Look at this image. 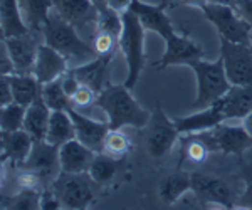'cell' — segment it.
I'll list each match as a JSON object with an SVG mask.
<instances>
[{
  "instance_id": "1",
  "label": "cell",
  "mask_w": 252,
  "mask_h": 210,
  "mask_svg": "<svg viewBox=\"0 0 252 210\" xmlns=\"http://www.w3.org/2000/svg\"><path fill=\"white\" fill-rule=\"evenodd\" d=\"M94 104L108 116L109 130H123L125 126L145 128L152 113H148L133 98L131 90L123 84H108L96 96Z\"/></svg>"
},
{
  "instance_id": "2",
  "label": "cell",
  "mask_w": 252,
  "mask_h": 210,
  "mask_svg": "<svg viewBox=\"0 0 252 210\" xmlns=\"http://www.w3.org/2000/svg\"><path fill=\"white\" fill-rule=\"evenodd\" d=\"M42 35L44 44L59 51L67 60L76 59L81 62H88V60L96 58L94 47L88 46L79 37L76 27L69 24L67 20H64L54 9L49 15L46 26L42 27Z\"/></svg>"
},
{
  "instance_id": "3",
  "label": "cell",
  "mask_w": 252,
  "mask_h": 210,
  "mask_svg": "<svg viewBox=\"0 0 252 210\" xmlns=\"http://www.w3.org/2000/svg\"><path fill=\"white\" fill-rule=\"evenodd\" d=\"M145 34L146 29L141 26L138 15L131 9L123 12V32L120 35V47L126 59V79L125 86L133 90L143 72L145 56Z\"/></svg>"
},
{
  "instance_id": "4",
  "label": "cell",
  "mask_w": 252,
  "mask_h": 210,
  "mask_svg": "<svg viewBox=\"0 0 252 210\" xmlns=\"http://www.w3.org/2000/svg\"><path fill=\"white\" fill-rule=\"evenodd\" d=\"M189 67L193 71L197 79V96L193 103L195 110H202L214 104L232 86L225 74L220 58L217 60H204V58L197 59L190 62Z\"/></svg>"
},
{
  "instance_id": "5",
  "label": "cell",
  "mask_w": 252,
  "mask_h": 210,
  "mask_svg": "<svg viewBox=\"0 0 252 210\" xmlns=\"http://www.w3.org/2000/svg\"><path fill=\"white\" fill-rule=\"evenodd\" d=\"M94 180L88 172L72 173L61 170L52 181V192L58 195L63 207L66 209H88L94 200Z\"/></svg>"
},
{
  "instance_id": "6",
  "label": "cell",
  "mask_w": 252,
  "mask_h": 210,
  "mask_svg": "<svg viewBox=\"0 0 252 210\" xmlns=\"http://www.w3.org/2000/svg\"><path fill=\"white\" fill-rule=\"evenodd\" d=\"M202 12H204L207 20L217 29L219 37L232 40V42H251V26L239 15V12L235 10L234 5L209 2L202 9Z\"/></svg>"
},
{
  "instance_id": "7",
  "label": "cell",
  "mask_w": 252,
  "mask_h": 210,
  "mask_svg": "<svg viewBox=\"0 0 252 210\" xmlns=\"http://www.w3.org/2000/svg\"><path fill=\"white\" fill-rule=\"evenodd\" d=\"M204 143L209 147L210 153H223V155L241 156L242 153L252 148V136L246 131L242 124H225V121L219 126L197 133Z\"/></svg>"
},
{
  "instance_id": "8",
  "label": "cell",
  "mask_w": 252,
  "mask_h": 210,
  "mask_svg": "<svg viewBox=\"0 0 252 210\" xmlns=\"http://www.w3.org/2000/svg\"><path fill=\"white\" fill-rule=\"evenodd\" d=\"M145 128V148L153 158H163L180 136L175 121L170 120L161 108H155Z\"/></svg>"
},
{
  "instance_id": "9",
  "label": "cell",
  "mask_w": 252,
  "mask_h": 210,
  "mask_svg": "<svg viewBox=\"0 0 252 210\" xmlns=\"http://www.w3.org/2000/svg\"><path fill=\"white\" fill-rule=\"evenodd\" d=\"M220 59L232 86L252 84V49L251 44L232 42L220 37Z\"/></svg>"
},
{
  "instance_id": "10",
  "label": "cell",
  "mask_w": 252,
  "mask_h": 210,
  "mask_svg": "<svg viewBox=\"0 0 252 210\" xmlns=\"http://www.w3.org/2000/svg\"><path fill=\"white\" fill-rule=\"evenodd\" d=\"M192 192L204 205H222L225 209H234L237 205L232 188L219 177L209 173H192Z\"/></svg>"
},
{
  "instance_id": "11",
  "label": "cell",
  "mask_w": 252,
  "mask_h": 210,
  "mask_svg": "<svg viewBox=\"0 0 252 210\" xmlns=\"http://www.w3.org/2000/svg\"><path fill=\"white\" fill-rule=\"evenodd\" d=\"M204 58V49L187 35L175 34L165 40V52L157 67L165 69L168 66H189L190 62Z\"/></svg>"
},
{
  "instance_id": "12",
  "label": "cell",
  "mask_w": 252,
  "mask_h": 210,
  "mask_svg": "<svg viewBox=\"0 0 252 210\" xmlns=\"http://www.w3.org/2000/svg\"><path fill=\"white\" fill-rule=\"evenodd\" d=\"M67 113L71 115L72 123H74L76 130V138L81 143H84L86 147L91 148L93 151L101 153L104 150V140H106L109 133V124L103 123V121H96L89 116L83 115L76 110V106H69Z\"/></svg>"
},
{
  "instance_id": "13",
  "label": "cell",
  "mask_w": 252,
  "mask_h": 210,
  "mask_svg": "<svg viewBox=\"0 0 252 210\" xmlns=\"http://www.w3.org/2000/svg\"><path fill=\"white\" fill-rule=\"evenodd\" d=\"M129 9L138 15L141 26H143L146 30L155 32V34L160 35L163 40L170 39L172 35L177 34L173 29L172 20L166 15L163 3H146V2H141V0H133Z\"/></svg>"
},
{
  "instance_id": "14",
  "label": "cell",
  "mask_w": 252,
  "mask_h": 210,
  "mask_svg": "<svg viewBox=\"0 0 252 210\" xmlns=\"http://www.w3.org/2000/svg\"><path fill=\"white\" fill-rule=\"evenodd\" d=\"M9 56L14 64V69L19 74H34L35 59H37L39 44L35 42L34 35L31 32L24 35H15V37L3 39Z\"/></svg>"
},
{
  "instance_id": "15",
  "label": "cell",
  "mask_w": 252,
  "mask_h": 210,
  "mask_svg": "<svg viewBox=\"0 0 252 210\" xmlns=\"http://www.w3.org/2000/svg\"><path fill=\"white\" fill-rule=\"evenodd\" d=\"M173 121L177 124L180 135H190V133H202L212 130V128L219 126V124L225 121V116H223L220 101L217 99L214 104L202 108L193 115L177 116V118H173Z\"/></svg>"
},
{
  "instance_id": "16",
  "label": "cell",
  "mask_w": 252,
  "mask_h": 210,
  "mask_svg": "<svg viewBox=\"0 0 252 210\" xmlns=\"http://www.w3.org/2000/svg\"><path fill=\"white\" fill-rule=\"evenodd\" d=\"M113 56H96L94 59L83 62L81 66L71 69L74 72V76L79 79V83L83 86L91 88L96 94H99L101 91L109 84V62H111Z\"/></svg>"
},
{
  "instance_id": "17",
  "label": "cell",
  "mask_w": 252,
  "mask_h": 210,
  "mask_svg": "<svg viewBox=\"0 0 252 210\" xmlns=\"http://www.w3.org/2000/svg\"><path fill=\"white\" fill-rule=\"evenodd\" d=\"M20 167L27 172H34L40 177H46L49 173H52L56 167L61 168L59 161V147L49 143L47 140H39L34 141L31 155L27 156V160L24 161Z\"/></svg>"
},
{
  "instance_id": "18",
  "label": "cell",
  "mask_w": 252,
  "mask_h": 210,
  "mask_svg": "<svg viewBox=\"0 0 252 210\" xmlns=\"http://www.w3.org/2000/svg\"><path fill=\"white\" fill-rule=\"evenodd\" d=\"M96 156V151L81 143L78 138L69 140L67 143L59 147V161L61 170L72 172V173H84L89 170L93 160Z\"/></svg>"
},
{
  "instance_id": "19",
  "label": "cell",
  "mask_w": 252,
  "mask_h": 210,
  "mask_svg": "<svg viewBox=\"0 0 252 210\" xmlns=\"http://www.w3.org/2000/svg\"><path fill=\"white\" fill-rule=\"evenodd\" d=\"M67 71V59L59 51L52 49L47 44H42L37 49V59L34 66V76L40 83L46 84L59 79Z\"/></svg>"
},
{
  "instance_id": "20",
  "label": "cell",
  "mask_w": 252,
  "mask_h": 210,
  "mask_svg": "<svg viewBox=\"0 0 252 210\" xmlns=\"http://www.w3.org/2000/svg\"><path fill=\"white\" fill-rule=\"evenodd\" d=\"M54 10L76 29H83L89 24L96 26L99 14L91 0H54Z\"/></svg>"
},
{
  "instance_id": "21",
  "label": "cell",
  "mask_w": 252,
  "mask_h": 210,
  "mask_svg": "<svg viewBox=\"0 0 252 210\" xmlns=\"http://www.w3.org/2000/svg\"><path fill=\"white\" fill-rule=\"evenodd\" d=\"M2 160H10V163L22 165L31 155L32 147H34V138L26 130L17 131H2Z\"/></svg>"
},
{
  "instance_id": "22",
  "label": "cell",
  "mask_w": 252,
  "mask_h": 210,
  "mask_svg": "<svg viewBox=\"0 0 252 210\" xmlns=\"http://www.w3.org/2000/svg\"><path fill=\"white\" fill-rule=\"evenodd\" d=\"M225 121L244 120L252 111V84L251 86H230L220 99Z\"/></svg>"
},
{
  "instance_id": "23",
  "label": "cell",
  "mask_w": 252,
  "mask_h": 210,
  "mask_svg": "<svg viewBox=\"0 0 252 210\" xmlns=\"http://www.w3.org/2000/svg\"><path fill=\"white\" fill-rule=\"evenodd\" d=\"M52 110L47 106L42 96H39L26 110V121H24V130L34 138V141L46 140L49 121H51Z\"/></svg>"
},
{
  "instance_id": "24",
  "label": "cell",
  "mask_w": 252,
  "mask_h": 210,
  "mask_svg": "<svg viewBox=\"0 0 252 210\" xmlns=\"http://www.w3.org/2000/svg\"><path fill=\"white\" fill-rule=\"evenodd\" d=\"M0 29H2V39L31 32V27L27 26V22H24L20 14L19 0H0Z\"/></svg>"
},
{
  "instance_id": "25",
  "label": "cell",
  "mask_w": 252,
  "mask_h": 210,
  "mask_svg": "<svg viewBox=\"0 0 252 210\" xmlns=\"http://www.w3.org/2000/svg\"><path fill=\"white\" fill-rule=\"evenodd\" d=\"M12 92H14V103L22 106H29L39 96H42V83L34 74H9Z\"/></svg>"
},
{
  "instance_id": "26",
  "label": "cell",
  "mask_w": 252,
  "mask_h": 210,
  "mask_svg": "<svg viewBox=\"0 0 252 210\" xmlns=\"http://www.w3.org/2000/svg\"><path fill=\"white\" fill-rule=\"evenodd\" d=\"M121 167H123V158L108 155V153L101 151L96 153L94 160H93L91 167H89V177L94 180L96 185H109L113 180L120 175Z\"/></svg>"
},
{
  "instance_id": "27",
  "label": "cell",
  "mask_w": 252,
  "mask_h": 210,
  "mask_svg": "<svg viewBox=\"0 0 252 210\" xmlns=\"http://www.w3.org/2000/svg\"><path fill=\"white\" fill-rule=\"evenodd\" d=\"M190 190H192V173L187 172L170 173L160 181V187H158L160 199L165 204H175Z\"/></svg>"
},
{
  "instance_id": "28",
  "label": "cell",
  "mask_w": 252,
  "mask_h": 210,
  "mask_svg": "<svg viewBox=\"0 0 252 210\" xmlns=\"http://www.w3.org/2000/svg\"><path fill=\"white\" fill-rule=\"evenodd\" d=\"M74 138H76V130L71 115L67 111H52L46 140L49 143L56 145V147H61V145L67 143L69 140H74Z\"/></svg>"
},
{
  "instance_id": "29",
  "label": "cell",
  "mask_w": 252,
  "mask_h": 210,
  "mask_svg": "<svg viewBox=\"0 0 252 210\" xmlns=\"http://www.w3.org/2000/svg\"><path fill=\"white\" fill-rule=\"evenodd\" d=\"M26 22L32 30H42L54 9V0H19Z\"/></svg>"
},
{
  "instance_id": "30",
  "label": "cell",
  "mask_w": 252,
  "mask_h": 210,
  "mask_svg": "<svg viewBox=\"0 0 252 210\" xmlns=\"http://www.w3.org/2000/svg\"><path fill=\"white\" fill-rule=\"evenodd\" d=\"M42 98L52 111H67V108L72 106V101L64 91L61 78L42 84Z\"/></svg>"
},
{
  "instance_id": "31",
  "label": "cell",
  "mask_w": 252,
  "mask_h": 210,
  "mask_svg": "<svg viewBox=\"0 0 252 210\" xmlns=\"http://www.w3.org/2000/svg\"><path fill=\"white\" fill-rule=\"evenodd\" d=\"M26 106L19 103H10L2 106L0 110V131H17L24 130V121H26Z\"/></svg>"
},
{
  "instance_id": "32",
  "label": "cell",
  "mask_w": 252,
  "mask_h": 210,
  "mask_svg": "<svg viewBox=\"0 0 252 210\" xmlns=\"http://www.w3.org/2000/svg\"><path fill=\"white\" fill-rule=\"evenodd\" d=\"M96 30L106 32V34H111L120 39L121 32H123V14L109 9V7L106 10H101L99 14H97Z\"/></svg>"
},
{
  "instance_id": "33",
  "label": "cell",
  "mask_w": 252,
  "mask_h": 210,
  "mask_svg": "<svg viewBox=\"0 0 252 210\" xmlns=\"http://www.w3.org/2000/svg\"><path fill=\"white\" fill-rule=\"evenodd\" d=\"M187 136H189V138L184 140V158H189L190 161H193V163H202V161H205L210 150L204 143V140H202L197 133H190V135H187Z\"/></svg>"
},
{
  "instance_id": "34",
  "label": "cell",
  "mask_w": 252,
  "mask_h": 210,
  "mask_svg": "<svg viewBox=\"0 0 252 210\" xmlns=\"http://www.w3.org/2000/svg\"><path fill=\"white\" fill-rule=\"evenodd\" d=\"M7 209H15V210H32L40 207V193L39 190H32V188H20L17 195L10 197L9 202H5Z\"/></svg>"
},
{
  "instance_id": "35",
  "label": "cell",
  "mask_w": 252,
  "mask_h": 210,
  "mask_svg": "<svg viewBox=\"0 0 252 210\" xmlns=\"http://www.w3.org/2000/svg\"><path fill=\"white\" fill-rule=\"evenodd\" d=\"M129 150V140L121 130H109L106 140H104V153L118 158H123V156Z\"/></svg>"
},
{
  "instance_id": "36",
  "label": "cell",
  "mask_w": 252,
  "mask_h": 210,
  "mask_svg": "<svg viewBox=\"0 0 252 210\" xmlns=\"http://www.w3.org/2000/svg\"><path fill=\"white\" fill-rule=\"evenodd\" d=\"M120 46V39L106 32H97L93 39V47L96 51V56H113L116 47Z\"/></svg>"
},
{
  "instance_id": "37",
  "label": "cell",
  "mask_w": 252,
  "mask_h": 210,
  "mask_svg": "<svg viewBox=\"0 0 252 210\" xmlns=\"http://www.w3.org/2000/svg\"><path fill=\"white\" fill-rule=\"evenodd\" d=\"M241 177L244 180V193L237 199V205L244 209H252V163L242 161Z\"/></svg>"
},
{
  "instance_id": "38",
  "label": "cell",
  "mask_w": 252,
  "mask_h": 210,
  "mask_svg": "<svg viewBox=\"0 0 252 210\" xmlns=\"http://www.w3.org/2000/svg\"><path fill=\"white\" fill-rule=\"evenodd\" d=\"M96 92L91 90V88H88V86H83L81 84V88L78 91L74 92V96L71 98L72 101V106H76V108H83V106H88V104H91V103H94V99H96Z\"/></svg>"
},
{
  "instance_id": "39",
  "label": "cell",
  "mask_w": 252,
  "mask_h": 210,
  "mask_svg": "<svg viewBox=\"0 0 252 210\" xmlns=\"http://www.w3.org/2000/svg\"><path fill=\"white\" fill-rule=\"evenodd\" d=\"M14 103V92H12L9 74H0V106Z\"/></svg>"
},
{
  "instance_id": "40",
  "label": "cell",
  "mask_w": 252,
  "mask_h": 210,
  "mask_svg": "<svg viewBox=\"0 0 252 210\" xmlns=\"http://www.w3.org/2000/svg\"><path fill=\"white\" fill-rule=\"evenodd\" d=\"M61 83H63V88H64V91L67 92L69 98H72V96H74V92L81 88L79 79L76 78L74 72H72L71 69H67L63 76H61Z\"/></svg>"
},
{
  "instance_id": "41",
  "label": "cell",
  "mask_w": 252,
  "mask_h": 210,
  "mask_svg": "<svg viewBox=\"0 0 252 210\" xmlns=\"http://www.w3.org/2000/svg\"><path fill=\"white\" fill-rule=\"evenodd\" d=\"M63 207V204H61V200L58 199V195H56L54 192L51 190H46L40 193V207L42 210H58Z\"/></svg>"
},
{
  "instance_id": "42",
  "label": "cell",
  "mask_w": 252,
  "mask_h": 210,
  "mask_svg": "<svg viewBox=\"0 0 252 210\" xmlns=\"http://www.w3.org/2000/svg\"><path fill=\"white\" fill-rule=\"evenodd\" d=\"M234 7L239 12V15L249 24L252 29V0H235Z\"/></svg>"
},
{
  "instance_id": "43",
  "label": "cell",
  "mask_w": 252,
  "mask_h": 210,
  "mask_svg": "<svg viewBox=\"0 0 252 210\" xmlns=\"http://www.w3.org/2000/svg\"><path fill=\"white\" fill-rule=\"evenodd\" d=\"M0 74H14V64H12V59L9 56V51H7L5 44L2 40V49H0Z\"/></svg>"
},
{
  "instance_id": "44",
  "label": "cell",
  "mask_w": 252,
  "mask_h": 210,
  "mask_svg": "<svg viewBox=\"0 0 252 210\" xmlns=\"http://www.w3.org/2000/svg\"><path fill=\"white\" fill-rule=\"evenodd\" d=\"M131 2L133 0H108V7L116 12H120V14H123L125 10L129 9Z\"/></svg>"
},
{
  "instance_id": "45",
  "label": "cell",
  "mask_w": 252,
  "mask_h": 210,
  "mask_svg": "<svg viewBox=\"0 0 252 210\" xmlns=\"http://www.w3.org/2000/svg\"><path fill=\"white\" fill-rule=\"evenodd\" d=\"M210 0H180L182 5H190V7H198V9H204Z\"/></svg>"
},
{
  "instance_id": "46",
  "label": "cell",
  "mask_w": 252,
  "mask_h": 210,
  "mask_svg": "<svg viewBox=\"0 0 252 210\" xmlns=\"http://www.w3.org/2000/svg\"><path fill=\"white\" fill-rule=\"evenodd\" d=\"M242 126L246 128V131L252 136V111L246 116V118L242 120Z\"/></svg>"
},
{
  "instance_id": "47",
  "label": "cell",
  "mask_w": 252,
  "mask_h": 210,
  "mask_svg": "<svg viewBox=\"0 0 252 210\" xmlns=\"http://www.w3.org/2000/svg\"><path fill=\"white\" fill-rule=\"evenodd\" d=\"M91 2H93V5L97 9V12L108 9V0H91Z\"/></svg>"
},
{
  "instance_id": "48",
  "label": "cell",
  "mask_w": 252,
  "mask_h": 210,
  "mask_svg": "<svg viewBox=\"0 0 252 210\" xmlns=\"http://www.w3.org/2000/svg\"><path fill=\"white\" fill-rule=\"evenodd\" d=\"M210 2H215V3H225V5H232L235 0H210Z\"/></svg>"
},
{
  "instance_id": "49",
  "label": "cell",
  "mask_w": 252,
  "mask_h": 210,
  "mask_svg": "<svg viewBox=\"0 0 252 210\" xmlns=\"http://www.w3.org/2000/svg\"><path fill=\"white\" fill-rule=\"evenodd\" d=\"M249 44H251V49H252V35H251V42Z\"/></svg>"
}]
</instances>
